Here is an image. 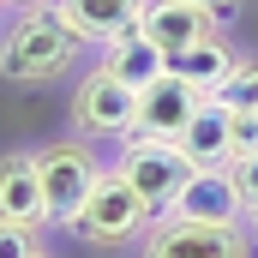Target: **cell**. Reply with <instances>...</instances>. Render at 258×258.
Instances as JSON below:
<instances>
[{
  "mask_svg": "<svg viewBox=\"0 0 258 258\" xmlns=\"http://www.w3.org/2000/svg\"><path fill=\"white\" fill-rule=\"evenodd\" d=\"M0 6H12V12H24V6H54V0H0Z\"/></svg>",
  "mask_w": 258,
  "mask_h": 258,
  "instance_id": "cell-20",
  "label": "cell"
},
{
  "mask_svg": "<svg viewBox=\"0 0 258 258\" xmlns=\"http://www.w3.org/2000/svg\"><path fill=\"white\" fill-rule=\"evenodd\" d=\"M228 156H234V162H240V156H258V114L228 108Z\"/></svg>",
  "mask_w": 258,
  "mask_h": 258,
  "instance_id": "cell-16",
  "label": "cell"
},
{
  "mask_svg": "<svg viewBox=\"0 0 258 258\" xmlns=\"http://www.w3.org/2000/svg\"><path fill=\"white\" fill-rule=\"evenodd\" d=\"M36 252H42L36 228H18V222H0V258H36Z\"/></svg>",
  "mask_w": 258,
  "mask_h": 258,
  "instance_id": "cell-17",
  "label": "cell"
},
{
  "mask_svg": "<svg viewBox=\"0 0 258 258\" xmlns=\"http://www.w3.org/2000/svg\"><path fill=\"white\" fill-rule=\"evenodd\" d=\"M204 102H210V96H198V90H186L180 78H168V72H162L150 90H138V114H132V132L174 144V138L186 132V120H192Z\"/></svg>",
  "mask_w": 258,
  "mask_h": 258,
  "instance_id": "cell-8",
  "label": "cell"
},
{
  "mask_svg": "<svg viewBox=\"0 0 258 258\" xmlns=\"http://www.w3.org/2000/svg\"><path fill=\"white\" fill-rule=\"evenodd\" d=\"M54 12L72 24V36H78L84 48H108L114 36L138 30L144 0H54Z\"/></svg>",
  "mask_w": 258,
  "mask_h": 258,
  "instance_id": "cell-10",
  "label": "cell"
},
{
  "mask_svg": "<svg viewBox=\"0 0 258 258\" xmlns=\"http://www.w3.org/2000/svg\"><path fill=\"white\" fill-rule=\"evenodd\" d=\"M240 66V54L222 42V36H210V42H192V48H180V54H168V78H180L186 90L198 96H216L222 84H228V72Z\"/></svg>",
  "mask_w": 258,
  "mask_h": 258,
  "instance_id": "cell-12",
  "label": "cell"
},
{
  "mask_svg": "<svg viewBox=\"0 0 258 258\" xmlns=\"http://www.w3.org/2000/svg\"><path fill=\"white\" fill-rule=\"evenodd\" d=\"M78 54H84V42L72 36V24L54 6H24L0 30V78L6 84H54L78 66Z\"/></svg>",
  "mask_w": 258,
  "mask_h": 258,
  "instance_id": "cell-1",
  "label": "cell"
},
{
  "mask_svg": "<svg viewBox=\"0 0 258 258\" xmlns=\"http://www.w3.org/2000/svg\"><path fill=\"white\" fill-rule=\"evenodd\" d=\"M36 258H48V252H36Z\"/></svg>",
  "mask_w": 258,
  "mask_h": 258,
  "instance_id": "cell-22",
  "label": "cell"
},
{
  "mask_svg": "<svg viewBox=\"0 0 258 258\" xmlns=\"http://www.w3.org/2000/svg\"><path fill=\"white\" fill-rule=\"evenodd\" d=\"M216 102H222V108H246V114H258V60H240V66H234L228 84L216 90Z\"/></svg>",
  "mask_w": 258,
  "mask_h": 258,
  "instance_id": "cell-15",
  "label": "cell"
},
{
  "mask_svg": "<svg viewBox=\"0 0 258 258\" xmlns=\"http://www.w3.org/2000/svg\"><path fill=\"white\" fill-rule=\"evenodd\" d=\"M246 234H252V246H258V204L246 210Z\"/></svg>",
  "mask_w": 258,
  "mask_h": 258,
  "instance_id": "cell-21",
  "label": "cell"
},
{
  "mask_svg": "<svg viewBox=\"0 0 258 258\" xmlns=\"http://www.w3.org/2000/svg\"><path fill=\"white\" fill-rule=\"evenodd\" d=\"M138 246H144L138 258H252V234H246V222L240 228H210V222L156 216Z\"/></svg>",
  "mask_w": 258,
  "mask_h": 258,
  "instance_id": "cell-6",
  "label": "cell"
},
{
  "mask_svg": "<svg viewBox=\"0 0 258 258\" xmlns=\"http://www.w3.org/2000/svg\"><path fill=\"white\" fill-rule=\"evenodd\" d=\"M96 174H102V162H96L90 138H54V144H42L36 150V180H42V198H48V222L72 228V216H78L84 192L96 186Z\"/></svg>",
  "mask_w": 258,
  "mask_h": 258,
  "instance_id": "cell-4",
  "label": "cell"
},
{
  "mask_svg": "<svg viewBox=\"0 0 258 258\" xmlns=\"http://www.w3.org/2000/svg\"><path fill=\"white\" fill-rule=\"evenodd\" d=\"M174 150H180L192 168H228V162H234V156H228V108L210 96L192 120H186V132L174 138Z\"/></svg>",
  "mask_w": 258,
  "mask_h": 258,
  "instance_id": "cell-13",
  "label": "cell"
},
{
  "mask_svg": "<svg viewBox=\"0 0 258 258\" xmlns=\"http://www.w3.org/2000/svg\"><path fill=\"white\" fill-rule=\"evenodd\" d=\"M102 66H108L126 90H150V84L168 72V54H162L144 30H126V36H114V42L102 48Z\"/></svg>",
  "mask_w": 258,
  "mask_h": 258,
  "instance_id": "cell-14",
  "label": "cell"
},
{
  "mask_svg": "<svg viewBox=\"0 0 258 258\" xmlns=\"http://www.w3.org/2000/svg\"><path fill=\"white\" fill-rule=\"evenodd\" d=\"M120 180H126L132 192L144 198L156 216L180 198V186L192 180V162L174 150V144H162V138H144V132H126L120 138V150H114V162H108Z\"/></svg>",
  "mask_w": 258,
  "mask_h": 258,
  "instance_id": "cell-3",
  "label": "cell"
},
{
  "mask_svg": "<svg viewBox=\"0 0 258 258\" xmlns=\"http://www.w3.org/2000/svg\"><path fill=\"white\" fill-rule=\"evenodd\" d=\"M138 30H144L162 54H180V48H192V42L222 36V24H216V18H204L198 6H186V0H144Z\"/></svg>",
  "mask_w": 258,
  "mask_h": 258,
  "instance_id": "cell-11",
  "label": "cell"
},
{
  "mask_svg": "<svg viewBox=\"0 0 258 258\" xmlns=\"http://www.w3.org/2000/svg\"><path fill=\"white\" fill-rule=\"evenodd\" d=\"M162 216L210 222V228H240V222H246V198H240V186H234L228 168H192V180L180 186V198H174Z\"/></svg>",
  "mask_w": 258,
  "mask_h": 258,
  "instance_id": "cell-7",
  "label": "cell"
},
{
  "mask_svg": "<svg viewBox=\"0 0 258 258\" xmlns=\"http://www.w3.org/2000/svg\"><path fill=\"white\" fill-rule=\"evenodd\" d=\"M150 222H156V210L132 192L114 168H102V174H96V186L84 192L78 216H72V228H78L90 246H126V240H144V234H150Z\"/></svg>",
  "mask_w": 258,
  "mask_h": 258,
  "instance_id": "cell-2",
  "label": "cell"
},
{
  "mask_svg": "<svg viewBox=\"0 0 258 258\" xmlns=\"http://www.w3.org/2000/svg\"><path fill=\"white\" fill-rule=\"evenodd\" d=\"M186 6H198L204 18H216V24H228L234 12H240V0H186Z\"/></svg>",
  "mask_w": 258,
  "mask_h": 258,
  "instance_id": "cell-19",
  "label": "cell"
},
{
  "mask_svg": "<svg viewBox=\"0 0 258 258\" xmlns=\"http://www.w3.org/2000/svg\"><path fill=\"white\" fill-rule=\"evenodd\" d=\"M0 222H18V228H48V198L36 180V150H6L0 156Z\"/></svg>",
  "mask_w": 258,
  "mask_h": 258,
  "instance_id": "cell-9",
  "label": "cell"
},
{
  "mask_svg": "<svg viewBox=\"0 0 258 258\" xmlns=\"http://www.w3.org/2000/svg\"><path fill=\"white\" fill-rule=\"evenodd\" d=\"M228 174H234V186L246 198V210L258 204V156H240V162H228Z\"/></svg>",
  "mask_w": 258,
  "mask_h": 258,
  "instance_id": "cell-18",
  "label": "cell"
},
{
  "mask_svg": "<svg viewBox=\"0 0 258 258\" xmlns=\"http://www.w3.org/2000/svg\"><path fill=\"white\" fill-rule=\"evenodd\" d=\"M66 114H72L78 138H114V144H120V138L132 132V114H138V90H126L108 66L96 60L78 84H72Z\"/></svg>",
  "mask_w": 258,
  "mask_h": 258,
  "instance_id": "cell-5",
  "label": "cell"
}]
</instances>
